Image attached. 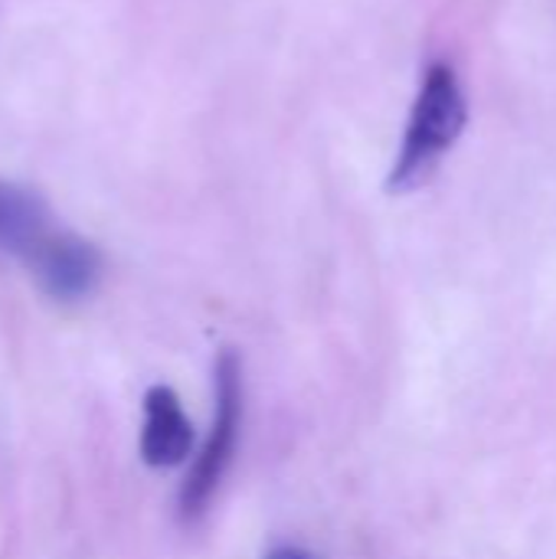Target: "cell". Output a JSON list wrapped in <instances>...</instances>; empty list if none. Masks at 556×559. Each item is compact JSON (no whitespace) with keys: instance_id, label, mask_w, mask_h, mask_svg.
<instances>
[{"instance_id":"cell-6","label":"cell","mask_w":556,"mask_h":559,"mask_svg":"<svg viewBox=\"0 0 556 559\" xmlns=\"http://www.w3.org/2000/svg\"><path fill=\"white\" fill-rule=\"evenodd\" d=\"M265 559H315L308 550H301V547H275V550H269Z\"/></svg>"},{"instance_id":"cell-4","label":"cell","mask_w":556,"mask_h":559,"mask_svg":"<svg viewBox=\"0 0 556 559\" xmlns=\"http://www.w3.org/2000/svg\"><path fill=\"white\" fill-rule=\"evenodd\" d=\"M138 449L147 468H177L193 452V423L184 413L180 396L164 383L144 393V426Z\"/></svg>"},{"instance_id":"cell-3","label":"cell","mask_w":556,"mask_h":559,"mask_svg":"<svg viewBox=\"0 0 556 559\" xmlns=\"http://www.w3.org/2000/svg\"><path fill=\"white\" fill-rule=\"evenodd\" d=\"M29 272L49 298L75 301L95 288L102 275V255L82 236L56 229L46 246L29 259Z\"/></svg>"},{"instance_id":"cell-5","label":"cell","mask_w":556,"mask_h":559,"mask_svg":"<svg viewBox=\"0 0 556 559\" xmlns=\"http://www.w3.org/2000/svg\"><path fill=\"white\" fill-rule=\"evenodd\" d=\"M59 226L52 223L49 206L33 190L0 180V255L20 259L29 265V259L46 246V239Z\"/></svg>"},{"instance_id":"cell-2","label":"cell","mask_w":556,"mask_h":559,"mask_svg":"<svg viewBox=\"0 0 556 559\" xmlns=\"http://www.w3.org/2000/svg\"><path fill=\"white\" fill-rule=\"evenodd\" d=\"M239 426H242V360L236 350H223L216 357V413L210 436L193 459L184 488H180V518L197 521L206 504L213 501L239 442Z\"/></svg>"},{"instance_id":"cell-1","label":"cell","mask_w":556,"mask_h":559,"mask_svg":"<svg viewBox=\"0 0 556 559\" xmlns=\"http://www.w3.org/2000/svg\"><path fill=\"white\" fill-rule=\"evenodd\" d=\"M465 121H469V102L456 69L449 62H433L413 102L403 144L387 177V190L390 193L419 190L436 174L442 157L456 147V141L465 131Z\"/></svg>"}]
</instances>
